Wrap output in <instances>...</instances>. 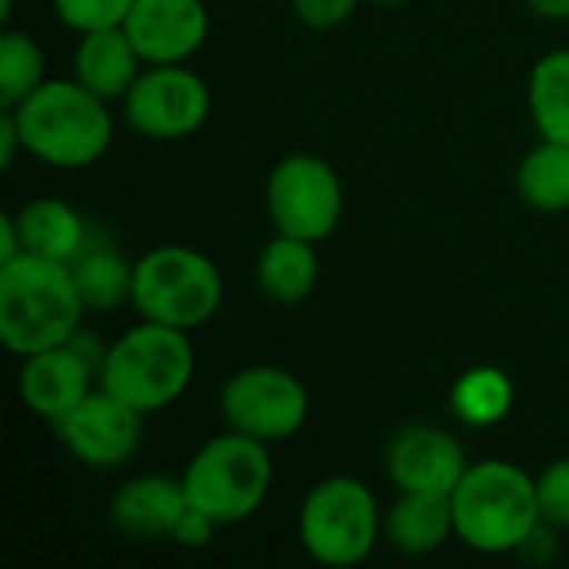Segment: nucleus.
Masks as SVG:
<instances>
[{"label":"nucleus","instance_id":"obj_13","mask_svg":"<svg viewBox=\"0 0 569 569\" xmlns=\"http://www.w3.org/2000/svg\"><path fill=\"white\" fill-rule=\"evenodd\" d=\"M470 470L463 443L430 423H410L387 447V477L400 493L450 497Z\"/></svg>","mask_w":569,"mask_h":569},{"label":"nucleus","instance_id":"obj_4","mask_svg":"<svg viewBox=\"0 0 569 569\" xmlns=\"http://www.w3.org/2000/svg\"><path fill=\"white\" fill-rule=\"evenodd\" d=\"M193 370L197 353L187 330L140 320L103 350L100 387L150 417L173 407L187 393Z\"/></svg>","mask_w":569,"mask_h":569},{"label":"nucleus","instance_id":"obj_12","mask_svg":"<svg viewBox=\"0 0 569 569\" xmlns=\"http://www.w3.org/2000/svg\"><path fill=\"white\" fill-rule=\"evenodd\" d=\"M100 360L103 357H90L77 343V337L70 343L20 357L17 397L33 417H40L53 427L83 397H90L97 390L93 383H100Z\"/></svg>","mask_w":569,"mask_h":569},{"label":"nucleus","instance_id":"obj_8","mask_svg":"<svg viewBox=\"0 0 569 569\" xmlns=\"http://www.w3.org/2000/svg\"><path fill=\"white\" fill-rule=\"evenodd\" d=\"M267 213L277 233L323 243L343 220V180L317 153H290L267 177Z\"/></svg>","mask_w":569,"mask_h":569},{"label":"nucleus","instance_id":"obj_32","mask_svg":"<svg viewBox=\"0 0 569 569\" xmlns=\"http://www.w3.org/2000/svg\"><path fill=\"white\" fill-rule=\"evenodd\" d=\"M370 3H377V7H400V3H407V0H370Z\"/></svg>","mask_w":569,"mask_h":569},{"label":"nucleus","instance_id":"obj_7","mask_svg":"<svg viewBox=\"0 0 569 569\" xmlns=\"http://www.w3.org/2000/svg\"><path fill=\"white\" fill-rule=\"evenodd\" d=\"M297 533L320 567H360L383 537V513L373 490L357 477H327L300 503Z\"/></svg>","mask_w":569,"mask_h":569},{"label":"nucleus","instance_id":"obj_9","mask_svg":"<svg viewBox=\"0 0 569 569\" xmlns=\"http://www.w3.org/2000/svg\"><path fill=\"white\" fill-rule=\"evenodd\" d=\"M220 410L230 430L273 447L303 430L310 417V393L297 373L257 363L237 370L223 383Z\"/></svg>","mask_w":569,"mask_h":569},{"label":"nucleus","instance_id":"obj_31","mask_svg":"<svg viewBox=\"0 0 569 569\" xmlns=\"http://www.w3.org/2000/svg\"><path fill=\"white\" fill-rule=\"evenodd\" d=\"M527 7L547 20H569V0H527Z\"/></svg>","mask_w":569,"mask_h":569},{"label":"nucleus","instance_id":"obj_21","mask_svg":"<svg viewBox=\"0 0 569 569\" xmlns=\"http://www.w3.org/2000/svg\"><path fill=\"white\" fill-rule=\"evenodd\" d=\"M517 193L540 213L569 210V143L540 140L517 167Z\"/></svg>","mask_w":569,"mask_h":569},{"label":"nucleus","instance_id":"obj_25","mask_svg":"<svg viewBox=\"0 0 569 569\" xmlns=\"http://www.w3.org/2000/svg\"><path fill=\"white\" fill-rule=\"evenodd\" d=\"M57 17L77 30V33H87V30H100V27H120L127 10L133 7V0H50Z\"/></svg>","mask_w":569,"mask_h":569},{"label":"nucleus","instance_id":"obj_2","mask_svg":"<svg viewBox=\"0 0 569 569\" xmlns=\"http://www.w3.org/2000/svg\"><path fill=\"white\" fill-rule=\"evenodd\" d=\"M7 110H13L23 150L57 170L93 167L113 143V117L107 100L90 93L73 77L43 80L27 100Z\"/></svg>","mask_w":569,"mask_h":569},{"label":"nucleus","instance_id":"obj_19","mask_svg":"<svg viewBox=\"0 0 569 569\" xmlns=\"http://www.w3.org/2000/svg\"><path fill=\"white\" fill-rule=\"evenodd\" d=\"M13 217L23 240V253H37L57 263H73L87 250V223L67 200L37 197L23 203Z\"/></svg>","mask_w":569,"mask_h":569},{"label":"nucleus","instance_id":"obj_17","mask_svg":"<svg viewBox=\"0 0 569 569\" xmlns=\"http://www.w3.org/2000/svg\"><path fill=\"white\" fill-rule=\"evenodd\" d=\"M383 537L393 550L407 557H427L457 537L450 497L433 493H400L383 513Z\"/></svg>","mask_w":569,"mask_h":569},{"label":"nucleus","instance_id":"obj_14","mask_svg":"<svg viewBox=\"0 0 569 569\" xmlns=\"http://www.w3.org/2000/svg\"><path fill=\"white\" fill-rule=\"evenodd\" d=\"M120 27L143 63H187L210 37V10L203 0H133Z\"/></svg>","mask_w":569,"mask_h":569},{"label":"nucleus","instance_id":"obj_23","mask_svg":"<svg viewBox=\"0 0 569 569\" xmlns=\"http://www.w3.org/2000/svg\"><path fill=\"white\" fill-rule=\"evenodd\" d=\"M73 280L87 310H120L133 293V263L110 247H87L73 263Z\"/></svg>","mask_w":569,"mask_h":569},{"label":"nucleus","instance_id":"obj_18","mask_svg":"<svg viewBox=\"0 0 569 569\" xmlns=\"http://www.w3.org/2000/svg\"><path fill=\"white\" fill-rule=\"evenodd\" d=\"M320 283L317 243L277 233L257 257V287L280 307L303 303Z\"/></svg>","mask_w":569,"mask_h":569},{"label":"nucleus","instance_id":"obj_22","mask_svg":"<svg viewBox=\"0 0 569 569\" xmlns=\"http://www.w3.org/2000/svg\"><path fill=\"white\" fill-rule=\"evenodd\" d=\"M530 117L540 140L569 143V47L537 60L527 90Z\"/></svg>","mask_w":569,"mask_h":569},{"label":"nucleus","instance_id":"obj_3","mask_svg":"<svg viewBox=\"0 0 569 569\" xmlns=\"http://www.w3.org/2000/svg\"><path fill=\"white\" fill-rule=\"evenodd\" d=\"M457 540L477 553H517L523 540L543 523L537 500V477L510 460L470 463L450 493Z\"/></svg>","mask_w":569,"mask_h":569},{"label":"nucleus","instance_id":"obj_16","mask_svg":"<svg viewBox=\"0 0 569 569\" xmlns=\"http://www.w3.org/2000/svg\"><path fill=\"white\" fill-rule=\"evenodd\" d=\"M70 70L77 83H83L90 93L110 103L127 97V90L143 70V60L130 43V37L123 33V27H100L80 33Z\"/></svg>","mask_w":569,"mask_h":569},{"label":"nucleus","instance_id":"obj_5","mask_svg":"<svg viewBox=\"0 0 569 569\" xmlns=\"http://www.w3.org/2000/svg\"><path fill=\"white\" fill-rule=\"evenodd\" d=\"M180 480L193 510L210 517L217 527H233L267 503L273 487V457L267 443L227 430L190 457Z\"/></svg>","mask_w":569,"mask_h":569},{"label":"nucleus","instance_id":"obj_30","mask_svg":"<svg viewBox=\"0 0 569 569\" xmlns=\"http://www.w3.org/2000/svg\"><path fill=\"white\" fill-rule=\"evenodd\" d=\"M23 253V240H20V230H17V217L13 213H3L0 217V263L13 260Z\"/></svg>","mask_w":569,"mask_h":569},{"label":"nucleus","instance_id":"obj_28","mask_svg":"<svg viewBox=\"0 0 569 569\" xmlns=\"http://www.w3.org/2000/svg\"><path fill=\"white\" fill-rule=\"evenodd\" d=\"M220 527L210 520V517H203L200 510H187L183 513V520L177 523V533H173V543H180V547H187V550H200V547H207L210 543V537L217 533Z\"/></svg>","mask_w":569,"mask_h":569},{"label":"nucleus","instance_id":"obj_26","mask_svg":"<svg viewBox=\"0 0 569 569\" xmlns=\"http://www.w3.org/2000/svg\"><path fill=\"white\" fill-rule=\"evenodd\" d=\"M540 517L553 530H569V457L547 463L537 477Z\"/></svg>","mask_w":569,"mask_h":569},{"label":"nucleus","instance_id":"obj_27","mask_svg":"<svg viewBox=\"0 0 569 569\" xmlns=\"http://www.w3.org/2000/svg\"><path fill=\"white\" fill-rule=\"evenodd\" d=\"M363 0H293V13L310 30H333L347 23Z\"/></svg>","mask_w":569,"mask_h":569},{"label":"nucleus","instance_id":"obj_6","mask_svg":"<svg viewBox=\"0 0 569 569\" xmlns=\"http://www.w3.org/2000/svg\"><path fill=\"white\" fill-rule=\"evenodd\" d=\"M223 303L220 267L197 247L163 243L133 260L130 307L140 320L197 330L217 317Z\"/></svg>","mask_w":569,"mask_h":569},{"label":"nucleus","instance_id":"obj_11","mask_svg":"<svg viewBox=\"0 0 569 569\" xmlns=\"http://www.w3.org/2000/svg\"><path fill=\"white\" fill-rule=\"evenodd\" d=\"M63 450L90 470H120L130 463L143 440V413L107 393L100 383L67 417L53 423Z\"/></svg>","mask_w":569,"mask_h":569},{"label":"nucleus","instance_id":"obj_24","mask_svg":"<svg viewBox=\"0 0 569 569\" xmlns=\"http://www.w3.org/2000/svg\"><path fill=\"white\" fill-rule=\"evenodd\" d=\"M43 50L27 30L0 33V107H17L43 83Z\"/></svg>","mask_w":569,"mask_h":569},{"label":"nucleus","instance_id":"obj_1","mask_svg":"<svg viewBox=\"0 0 569 569\" xmlns=\"http://www.w3.org/2000/svg\"><path fill=\"white\" fill-rule=\"evenodd\" d=\"M87 307L70 263L20 253L0 263V340L10 353L30 357L80 333Z\"/></svg>","mask_w":569,"mask_h":569},{"label":"nucleus","instance_id":"obj_20","mask_svg":"<svg viewBox=\"0 0 569 569\" xmlns=\"http://www.w3.org/2000/svg\"><path fill=\"white\" fill-rule=\"evenodd\" d=\"M517 400L513 380L507 370L500 367H470L467 373L457 377L453 390H450V410L463 427L473 430H487L497 427L510 417Z\"/></svg>","mask_w":569,"mask_h":569},{"label":"nucleus","instance_id":"obj_10","mask_svg":"<svg viewBox=\"0 0 569 569\" xmlns=\"http://www.w3.org/2000/svg\"><path fill=\"white\" fill-rule=\"evenodd\" d=\"M123 120L150 140L193 137L213 107L210 87L187 63H147L127 90Z\"/></svg>","mask_w":569,"mask_h":569},{"label":"nucleus","instance_id":"obj_29","mask_svg":"<svg viewBox=\"0 0 569 569\" xmlns=\"http://www.w3.org/2000/svg\"><path fill=\"white\" fill-rule=\"evenodd\" d=\"M17 150H23L20 127H17V120H13V110L3 107V113H0V167H3V170L13 167Z\"/></svg>","mask_w":569,"mask_h":569},{"label":"nucleus","instance_id":"obj_15","mask_svg":"<svg viewBox=\"0 0 569 569\" xmlns=\"http://www.w3.org/2000/svg\"><path fill=\"white\" fill-rule=\"evenodd\" d=\"M190 510L183 480L143 473L117 487L110 497V523L130 540H173L177 523Z\"/></svg>","mask_w":569,"mask_h":569}]
</instances>
